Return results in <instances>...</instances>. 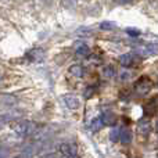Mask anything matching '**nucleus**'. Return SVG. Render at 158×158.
Instances as JSON below:
<instances>
[{"mask_svg": "<svg viewBox=\"0 0 158 158\" xmlns=\"http://www.w3.org/2000/svg\"><path fill=\"white\" fill-rule=\"evenodd\" d=\"M8 126L11 128V131L14 133H17L18 136H29V135L35 133L36 132V125L35 122H29V121H22V119H18V121H13V122L8 123Z\"/></svg>", "mask_w": 158, "mask_h": 158, "instance_id": "obj_1", "label": "nucleus"}, {"mask_svg": "<svg viewBox=\"0 0 158 158\" xmlns=\"http://www.w3.org/2000/svg\"><path fill=\"white\" fill-rule=\"evenodd\" d=\"M58 150L64 158H79L78 147L75 143H61L58 146Z\"/></svg>", "mask_w": 158, "mask_h": 158, "instance_id": "obj_2", "label": "nucleus"}, {"mask_svg": "<svg viewBox=\"0 0 158 158\" xmlns=\"http://www.w3.org/2000/svg\"><path fill=\"white\" fill-rule=\"evenodd\" d=\"M151 87H153V82L146 77L140 78L139 81L135 83V90H136L137 94H147L151 90Z\"/></svg>", "mask_w": 158, "mask_h": 158, "instance_id": "obj_3", "label": "nucleus"}, {"mask_svg": "<svg viewBox=\"0 0 158 158\" xmlns=\"http://www.w3.org/2000/svg\"><path fill=\"white\" fill-rule=\"evenodd\" d=\"M64 103L67 104V107H68L69 110H77L79 107V98L77 96H72V94H65L63 97Z\"/></svg>", "mask_w": 158, "mask_h": 158, "instance_id": "obj_4", "label": "nucleus"}, {"mask_svg": "<svg viewBox=\"0 0 158 158\" xmlns=\"http://www.w3.org/2000/svg\"><path fill=\"white\" fill-rule=\"evenodd\" d=\"M101 119H103L104 125H114V123L117 122V119H115V115L112 114V112H104L103 117H101Z\"/></svg>", "mask_w": 158, "mask_h": 158, "instance_id": "obj_5", "label": "nucleus"}, {"mask_svg": "<svg viewBox=\"0 0 158 158\" xmlns=\"http://www.w3.org/2000/svg\"><path fill=\"white\" fill-rule=\"evenodd\" d=\"M157 112V104H154V100H151L148 104L144 106V114L146 115H154Z\"/></svg>", "mask_w": 158, "mask_h": 158, "instance_id": "obj_6", "label": "nucleus"}, {"mask_svg": "<svg viewBox=\"0 0 158 158\" xmlns=\"http://www.w3.org/2000/svg\"><path fill=\"white\" fill-rule=\"evenodd\" d=\"M132 140V135L129 131H126V129H122L121 131V136H119V142L121 143H129Z\"/></svg>", "mask_w": 158, "mask_h": 158, "instance_id": "obj_7", "label": "nucleus"}, {"mask_svg": "<svg viewBox=\"0 0 158 158\" xmlns=\"http://www.w3.org/2000/svg\"><path fill=\"white\" fill-rule=\"evenodd\" d=\"M119 63H121V65H123V67L132 65V56H131V54H123V56H121Z\"/></svg>", "mask_w": 158, "mask_h": 158, "instance_id": "obj_8", "label": "nucleus"}, {"mask_svg": "<svg viewBox=\"0 0 158 158\" xmlns=\"http://www.w3.org/2000/svg\"><path fill=\"white\" fill-rule=\"evenodd\" d=\"M104 126V122H103V119H101V117L100 118H97V119H94L93 121V123L90 125V128H92V131H98V129H101Z\"/></svg>", "mask_w": 158, "mask_h": 158, "instance_id": "obj_9", "label": "nucleus"}, {"mask_svg": "<svg viewBox=\"0 0 158 158\" xmlns=\"http://www.w3.org/2000/svg\"><path fill=\"white\" fill-rule=\"evenodd\" d=\"M69 72H71V75H74V77H82V75H83V71H82V68L79 65H72L71 68H69Z\"/></svg>", "mask_w": 158, "mask_h": 158, "instance_id": "obj_10", "label": "nucleus"}, {"mask_svg": "<svg viewBox=\"0 0 158 158\" xmlns=\"http://www.w3.org/2000/svg\"><path fill=\"white\" fill-rule=\"evenodd\" d=\"M121 131H122V129H114V131H111V133H110V139H111L112 142H119Z\"/></svg>", "mask_w": 158, "mask_h": 158, "instance_id": "obj_11", "label": "nucleus"}, {"mask_svg": "<svg viewBox=\"0 0 158 158\" xmlns=\"http://www.w3.org/2000/svg\"><path fill=\"white\" fill-rule=\"evenodd\" d=\"M103 74H104V77H114V74H115V71H114V68L112 67H106L104 68V71H103Z\"/></svg>", "mask_w": 158, "mask_h": 158, "instance_id": "obj_12", "label": "nucleus"}, {"mask_svg": "<svg viewBox=\"0 0 158 158\" xmlns=\"http://www.w3.org/2000/svg\"><path fill=\"white\" fill-rule=\"evenodd\" d=\"M87 53H89V50H87L86 47H81V49L78 50V54H82V56H86Z\"/></svg>", "mask_w": 158, "mask_h": 158, "instance_id": "obj_13", "label": "nucleus"}, {"mask_svg": "<svg viewBox=\"0 0 158 158\" xmlns=\"http://www.w3.org/2000/svg\"><path fill=\"white\" fill-rule=\"evenodd\" d=\"M46 158H56L54 156H50V157H46Z\"/></svg>", "mask_w": 158, "mask_h": 158, "instance_id": "obj_14", "label": "nucleus"}, {"mask_svg": "<svg viewBox=\"0 0 158 158\" xmlns=\"http://www.w3.org/2000/svg\"><path fill=\"white\" fill-rule=\"evenodd\" d=\"M157 132H158V123H157Z\"/></svg>", "mask_w": 158, "mask_h": 158, "instance_id": "obj_15", "label": "nucleus"}]
</instances>
